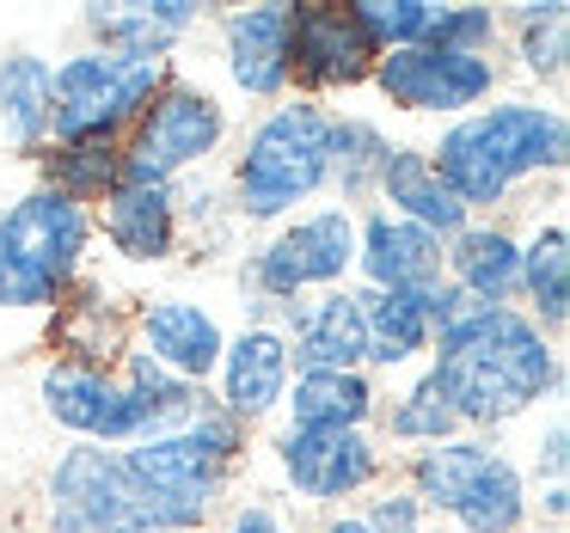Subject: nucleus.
<instances>
[{
	"instance_id": "6e6552de",
	"label": "nucleus",
	"mask_w": 570,
	"mask_h": 533,
	"mask_svg": "<svg viewBox=\"0 0 570 533\" xmlns=\"http://www.w3.org/2000/svg\"><path fill=\"white\" fill-rule=\"evenodd\" d=\"M43 527L50 533H154V503L129 472L124 447L75 442L50 460L43 478Z\"/></svg>"
},
{
	"instance_id": "473e14b6",
	"label": "nucleus",
	"mask_w": 570,
	"mask_h": 533,
	"mask_svg": "<svg viewBox=\"0 0 570 533\" xmlns=\"http://www.w3.org/2000/svg\"><path fill=\"white\" fill-rule=\"evenodd\" d=\"M386 435H393V442H411V447L454 442L460 435V417H454V405L442 398V386L430 381V368H423L417 381L386 405Z\"/></svg>"
},
{
	"instance_id": "72a5a7b5",
	"label": "nucleus",
	"mask_w": 570,
	"mask_h": 533,
	"mask_svg": "<svg viewBox=\"0 0 570 533\" xmlns=\"http://www.w3.org/2000/svg\"><path fill=\"white\" fill-rule=\"evenodd\" d=\"M350 13H356L362 38L374 43V56H386V50H417L430 38L435 0H356Z\"/></svg>"
},
{
	"instance_id": "0eeeda50",
	"label": "nucleus",
	"mask_w": 570,
	"mask_h": 533,
	"mask_svg": "<svg viewBox=\"0 0 570 533\" xmlns=\"http://www.w3.org/2000/svg\"><path fill=\"white\" fill-rule=\"evenodd\" d=\"M166 80H173V62L111 50L62 56L50 75V141H124Z\"/></svg>"
},
{
	"instance_id": "393cba45",
	"label": "nucleus",
	"mask_w": 570,
	"mask_h": 533,
	"mask_svg": "<svg viewBox=\"0 0 570 533\" xmlns=\"http://www.w3.org/2000/svg\"><path fill=\"white\" fill-rule=\"evenodd\" d=\"M50 75H56V62L38 50L0 56V136L26 160H38L50 148Z\"/></svg>"
},
{
	"instance_id": "2eb2a0df",
	"label": "nucleus",
	"mask_w": 570,
	"mask_h": 533,
	"mask_svg": "<svg viewBox=\"0 0 570 533\" xmlns=\"http://www.w3.org/2000/svg\"><path fill=\"white\" fill-rule=\"evenodd\" d=\"M271 313H276V332L288 344V368L295 374H356L368 362L356 288H325L313 300H283Z\"/></svg>"
},
{
	"instance_id": "9d476101",
	"label": "nucleus",
	"mask_w": 570,
	"mask_h": 533,
	"mask_svg": "<svg viewBox=\"0 0 570 533\" xmlns=\"http://www.w3.org/2000/svg\"><path fill=\"white\" fill-rule=\"evenodd\" d=\"M356 270V215L350 209H313L295 215L276 239H264L252 251V288H258L264 307H283V300H307V288H344V276Z\"/></svg>"
},
{
	"instance_id": "423d86ee",
	"label": "nucleus",
	"mask_w": 570,
	"mask_h": 533,
	"mask_svg": "<svg viewBox=\"0 0 570 533\" xmlns=\"http://www.w3.org/2000/svg\"><path fill=\"white\" fill-rule=\"evenodd\" d=\"M405 491L423 515H448L460 533H521L528 527V478L484 435H454L411 454Z\"/></svg>"
},
{
	"instance_id": "c9c22d12",
	"label": "nucleus",
	"mask_w": 570,
	"mask_h": 533,
	"mask_svg": "<svg viewBox=\"0 0 570 533\" xmlns=\"http://www.w3.org/2000/svg\"><path fill=\"white\" fill-rule=\"evenodd\" d=\"M362 527H368V533H423V503L405 491V484H386V491L368 496Z\"/></svg>"
},
{
	"instance_id": "2f4dec72",
	"label": "nucleus",
	"mask_w": 570,
	"mask_h": 533,
	"mask_svg": "<svg viewBox=\"0 0 570 533\" xmlns=\"http://www.w3.org/2000/svg\"><path fill=\"white\" fill-rule=\"evenodd\" d=\"M497 26L515 31V56L533 80H564L570 68V7L564 0H540V7H515Z\"/></svg>"
},
{
	"instance_id": "f03ea898",
	"label": "nucleus",
	"mask_w": 570,
	"mask_h": 533,
	"mask_svg": "<svg viewBox=\"0 0 570 533\" xmlns=\"http://www.w3.org/2000/svg\"><path fill=\"white\" fill-rule=\"evenodd\" d=\"M454 203L466 215H491L509 203L521 178L564 172L570 160V124L558 105L540 99H497L479 111L454 117L435 148H423Z\"/></svg>"
},
{
	"instance_id": "ddd939ff",
	"label": "nucleus",
	"mask_w": 570,
	"mask_h": 533,
	"mask_svg": "<svg viewBox=\"0 0 570 533\" xmlns=\"http://www.w3.org/2000/svg\"><path fill=\"white\" fill-rule=\"evenodd\" d=\"M374 62L381 56L350 7H288V87H301V99L368 87Z\"/></svg>"
},
{
	"instance_id": "4468645a",
	"label": "nucleus",
	"mask_w": 570,
	"mask_h": 533,
	"mask_svg": "<svg viewBox=\"0 0 570 533\" xmlns=\"http://www.w3.org/2000/svg\"><path fill=\"white\" fill-rule=\"evenodd\" d=\"M38 398L50 423H62L75 442L92 447H129L141 442V417L129 405L117 368H87V362H50L38 381Z\"/></svg>"
},
{
	"instance_id": "aec40b11",
	"label": "nucleus",
	"mask_w": 570,
	"mask_h": 533,
	"mask_svg": "<svg viewBox=\"0 0 570 533\" xmlns=\"http://www.w3.org/2000/svg\"><path fill=\"white\" fill-rule=\"evenodd\" d=\"M136 313H124V300L99 283V276H80L62 300L50 307V337H56V362H87V368H117L124 349L136 344L129 332Z\"/></svg>"
},
{
	"instance_id": "dca6fc26",
	"label": "nucleus",
	"mask_w": 570,
	"mask_h": 533,
	"mask_svg": "<svg viewBox=\"0 0 570 533\" xmlns=\"http://www.w3.org/2000/svg\"><path fill=\"white\" fill-rule=\"evenodd\" d=\"M129 332H136L141 356L160 362L166 374H178V381H190V386H209L215 368H222V349H227L222 319H215L203 300H190V295L141 300L136 319H129Z\"/></svg>"
},
{
	"instance_id": "9b49d317",
	"label": "nucleus",
	"mask_w": 570,
	"mask_h": 533,
	"mask_svg": "<svg viewBox=\"0 0 570 533\" xmlns=\"http://www.w3.org/2000/svg\"><path fill=\"white\" fill-rule=\"evenodd\" d=\"M368 87L381 92L393 111L411 117H466L497 92V62L491 56H454V50H386L374 62Z\"/></svg>"
},
{
	"instance_id": "b1692460",
	"label": "nucleus",
	"mask_w": 570,
	"mask_h": 533,
	"mask_svg": "<svg viewBox=\"0 0 570 533\" xmlns=\"http://www.w3.org/2000/svg\"><path fill=\"white\" fill-rule=\"evenodd\" d=\"M374 197L386 203V215H399V221L435 234L442 246L472 221V215L454 203V190L435 178L430 154H423V148H405V141H393V148H386V166H381V185H374Z\"/></svg>"
},
{
	"instance_id": "6ab92c4d",
	"label": "nucleus",
	"mask_w": 570,
	"mask_h": 533,
	"mask_svg": "<svg viewBox=\"0 0 570 533\" xmlns=\"http://www.w3.org/2000/svg\"><path fill=\"white\" fill-rule=\"evenodd\" d=\"M92 234H105V246L124 264H166L178 251V209H173V185H148V178H117L105 190Z\"/></svg>"
},
{
	"instance_id": "f704fd0d",
	"label": "nucleus",
	"mask_w": 570,
	"mask_h": 533,
	"mask_svg": "<svg viewBox=\"0 0 570 533\" xmlns=\"http://www.w3.org/2000/svg\"><path fill=\"white\" fill-rule=\"evenodd\" d=\"M503 13H491V7H435L430 19V50H454V56H491L497 38H503V26H497Z\"/></svg>"
},
{
	"instance_id": "c756f323",
	"label": "nucleus",
	"mask_w": 570,
	"mask_h": 533,
	"mask_svg": "<svg viewBox=\"0 0 570 533\" xmlns=\"http://www.w3.org/2000/svg\"><path fill=\"white\" fill-rule=\"evenodd\" d=\"M393 141L368 124V117H337L332 111V148H325V190L337 197V209L350 203H368L381 185V166Z\"/></svg>"
},
{
	"instance_id": "f8f14e48",
	"label": "nucleus",
	"mask_w": 570,
	"mask_h": 533,
	"mask_svg": "<svg viewBox=\"0 0 570 533\" xmlns=\"http://www.w3.org/2000/svg\"><path fill=\"white\" fill-rule=\"evenodd\" d=\"M276 472L295 496L332 509L381 484V447L368 430H283L276 435Z\"/></svg>"
},
{
	"instance_id": "bb28decb",
	"label": "nucleus",
	"mask_w": 570,
	"mask_h": 533,
	"mask_svg": "<svg viewBox=\"0 0 570 533\" xmlns=\"http://www.w3.org/2000/svg\"><path fill=\"white\" fill-rule=\"evenodd\" d=\"M521 300L546 337L570 325V227L546 221L521 239Z\"/></svg>"
},
{
	"instance_id": "a19ab883",
	"label": "nucleus",
	"mask_w": 570,
	"mask_h": 533,
	"mask_svg": "<svg viewBox=\"0 0 570 533\" xmlns=\"http://www.w3.org/2000/svg\"><path fill=\"white\" fill-rule=\"evenodd\" d=\"M0 533H26V527H13V521H0Z\"/></svg>"
},
{
	"instance_id": "a878e982",
	"label": "nucleus",
	"mask_w": 570,
	"mask_h": 533,
	"mask_svg": "<svg viewBox=\"0 0 570 533\" xmlns=\"http://www.w3.org/2000/svg\"><path fill=\"white\" fill-rule=\"evenodd\" d=\"M288 430H368V417L381 411L368 374H295L288 381Z\"/></svg>"
},
{
	"instance_id": "79ce46f5",
	"label": "nucleus",
	"mask_w": 570,
	"mask_h": 533,
	"mask_svg": "<svg viewBox=\"0 0 570 533\" xmlns=\"http://www.w3.org/2000/svg\"><path fill=\"white\" fill-rule=\"evenodd\" d=\"M154 533H173V527H154Z\"/></svg>"
},
{
	"instance_id": "412c9836",
	"label": "nucleus",
	"mask_w": 570,
	"mask_h": 533,
	"mask_svg": "<svg viewBox=\"0 0 570 533\" xmlns=\"http://www.w3.org/2000/svg\"><path fill=\"white\" fill-rule=\"evenodd\" d=\"M222 62L246 99H288V7H234L222 19Z\"/></svg>"
},
{
	"instance_id": "cd10ccee",
	"label": "nucleus",
	"mask_w": 570,
	"mask_h": 533,
	"mask_svg": "<svg viewBox=\"0 0 570 533\" xmlns=\"http://www.w3.org/2000/svg\"><path fill=\"white\" fill-rule=\"evenodd\" d=\"M362 307V337H368V362L362 368H411L430 349V313L423 295H386V288H356Z\"/></svg>"
},
{
	"instance_id": "f3484780",
	"label": "nucleus",
	"mask_w": 570,
	"mask_h": 533,
	"mask_svg": "<svg viewBox=\"0 0 570 533\" xmlns=\"http://www.w3.org/2000/svg\"><path fill=\"white\" fill-rule=\"evenodd\" d=\"M288 381H295V368H288L283 332L258 319V325H246V332L227 337L222 368H215V405H222L239 430H252V423H264V417L283 411Z\"/></svg>"
},
{
	"instance_id": "f257e3e1",
	"label": "nucleus",
	"mask_w": 570,
	"mask_h": 533,
	"mask_svg": "<svg viewBox=\"0 0 570 533\" xmlns=\"http://www.w3.org/2000/svg\"><path fill=\"white\" fill-rule=\"evenodd\" d=\"M430 381L454 405L460 430H503L564 386L558 337L521 307H479L430 337Z\"/></svg>"
},
{
	"instance_id": "39448f33",
	"label": "nucleus",
	"mask_w": 570,
	"mask_h": 533,
	"mask_svg": "<svg viewBox=\"0 0 570 533\" xmlns=\"http://www.w3.org/2000/svg\"><path fill=\"white\" fill-rule=\"evenodd\" d=\"M92 209L26 190L0 209V313H50L68 288L87 276Z\"/></svg>"
},
{
	"instance_id": "7c9ffc66",
	"label": "nucleus",
	"mask_w": 570,
	"mask_h": 533,
	"mask_svg": "<svg viewBox=\"0 0 570 533\" xmlns=\"http://www.w3.org/2000/svg\"><path fill=\"white\" fill-rule=\"evenodd\" d=\"M38 172H43V190L92 209L124 178V141H50L38 154Z\"/></svg>"
},
{
	"instance_id": "1a4fd4ad",
	"label": "nucleus",
	"mask_w": 570,
	"mask_h": 533,
	"mask_svg": "<svg viewBox=\"0 0 570 533\" xmlns=\"http://www.w3.org/2000/svg\"><path fill=\"white\" fill-rule=\"evenodd\" d=\"M227 141V111L209 87L173 75L154 105L136 117V129L124 136V172L148 178V185H178L185 172H197L203 160H215Z\"/></svg>"
},
{
	"instance_id": "a211bd4d",
	"label": "nucleus",
	"mask_w": 570,
	"mask_h": 533,
	"mask_svg": "<svg viewBox=\"0 0 570 533\" xmlns=\"http://www.w3.org/2000/svg\"><path fill=\"white\" fill-rule=\"evenodd\" d=\"M356 270L362 288H386V295H430L442 283V239L423 227L399 221L386 209H368L356 221Z\"/></svg>"
},
{
	"instance_id": "5701e85b",
	"label": "nucleus",
	"mask_w": 570,
	"mask_h": 533,
	"mask_svg": "<svg viewBox=\"0 0 570 533\" xmlns=\"http://www.w3.org/2000/svg\"><path fill=\"white\" fill-rule=\"evenodd\" d=\"M442 276L466 288L484 307H515L521 300V239L503 221H466L442 246Z\"/></svg>"
},
{
	"instance_id": "ea45409f",
	"label": "nucleus",
	"mask_w": 570,
	"mask_h": 533,
	"mask_svg": "<svg viewBox=\"0 0 570 533\" xmlns=\"http://www.w3.org/2000/svg\"><path fill=\"white\" fill-rule=\"evenodd\" d=\"M320 533H368V527H362V515H332Z\"/></svg>"
},
{
	"instance_id": "7ed1b4c3",
	"label": "nucleus",
	"mask_w": 570,
	"mask_h": 533,
	"mask_svg": "<svg viewBox=\"0 0 570 533\" xmlns=\"http://www.w3.org/2000/svg\"><path fill=\"white\" fill-rule=\"evenodd\" d=\"M239 454H246V430H239L215 398L185 423V430L141 435V442L124 447L129 472L141 478V491H148V503H154V527H173V533L209 527V515L227 496V478H234Z\"/></svg>"
},
{
	"instance_id": "20e7f679",
	"label": "nucleus",
	"mask_w": 570,
	"mask_h": 533,
	"mask_svg": "<svg viewBox=\"0 0 570 533\" xmlns=\"http://www.w3.org/2000/svg\"><path fill=\"white\" fill-rule=\"evenodd\" d=\"M325 148H332V111L301 92L276 99L252 124L234 178H227L234 215L239 221H288L301 203L325 190Z\"/></svg>"
},
{
	"instance_id": "58836bf2",
	"label": "nucleus",
	"mask_w": 570,
	"mask_h": 533,
	"mask_svg": "<svg viewBox=\"0 0 570 533\" xmlns=\"http://www.w3.org/2000/svg\"><path fill=\"white\" fill-rule=\"evenodd\" d=\"M540 509H546L552 521H564V515H570V484H546V491H540Z\"/></svg>"
},
{
	"instance_id": "c85d7f7f",
	"label": "nucleus",
	"mask_w": 570,
	"mask_h": 533,
	"mask_svg": "<svg viewBox=\"0 0 570 533\" xmlns=\"http://www.w3.org/2000/svg\"><path fill=\"white\" fill-rule=\"evenodd\" d=\"M117 381H124L129 405H136L141 417V435H166V430H185L190 417H197L203 405H209V393L190 381H178V374H166L160 362H148L136 344L124 349V362H117Z\"/></svg>"
},
{
	"instance_id": "e433bc0d",
	"label": "nucleus",
	"mask_w": 570,
	"mask_h": 533,
	"mask_svg": "<svg viewBox=\"0 0 570 533\" xmlns=\"http://www.w3.org/2000/svg\"><path fill=\"white\" fill-rule=\"evenodd\" d=\"M564 466H570V447H564V417L546 430V442H540V454H533V472H540L546 484H564Z\"/></svg>"
},
{
	"instance_id": "4c0bfd02",
	"label": "nucleus",
	"mask_w": 570,
	"mask_h": 533,
	"mask_svg": "<svg viewBox=\"0 0 570 533\" xmlns=\"http://www.w3.org/2000/svg\"><path fill=\"white\" fill-rule=\"evenodd\" d=\"M227 533H288V521L276 515L271 503H246L234 521H227Z\"/></svg>"
},
{
	"instance_id": "4be33fe9",
	"label": "nucleus",
	"mask_w": 570,
	"mask_h": 533,
	"mask_svg": "<svg viewBox=\"0 0 570 533\" xmlns=\"http://www.w3.org/2000/svg\"><path fill=\"white\" fill-rule=\"evenodd\" d=\"M197 19H203L197 0H111V7H87L80 26H87L92 50L141 56V62H173L178 38L197 31Z\"/></svg>"
}]
</instances>
